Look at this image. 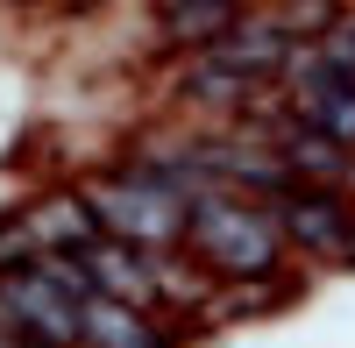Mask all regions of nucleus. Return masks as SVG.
<instances>
[{"mask_svg":"<svg viewBox=\"0 0 355 348\" xmlns=\"http://www.w3.org/2000/svg\"><path fill=\"white\" fill-rule=\"evenodd\" d=\"M78 348H164V334L150 327V313L114 299V292H85V327Z\"/></svg>","mask_w":355,"mask_h":348,"instance_id":"5","label":"nucleus"},{"mask_svg":"<svg viewBox=\"0 0 355 348\" xmlns=\"http://www.w3.org/2000/svg\"><path fill=\"white\" fill-rule=\"evenodd\" d=\"M85 207H93V220L107 227V235H121V242H135V249H164L171 235H185V220H192V207L157 178L150 164L128 171V178L93 185V192H85Z\"/></svg>","mask_w":355,"mask_h":348,"instance_id":"2","label":"nucleus"},{"mask_svg":"<svg viewBox=\"0 0 355 348\" xmlns=\"http://www.w3.org/2000/svg\"><path fill=\"white\" fill-rule=\"evenodd\" d=\"M185 242H192L220 277H270L277 256H284V227L270 220V207H256V199L214 192V199H199V207H192Z\"/></svg>","mask_w":355,"mask_h":348,"instance_id":"1","label":"nucleus"},{"mask_svg":"<svg viewBox=\"0 0 355 348\" xmlns=\"http://www.w3.org/2000/svg\"><path fill=\"white\" fill-rule=\"evenodd\" d=\"M0 320L21 327V334H36V341H50V348H78L85 299H78L50 263H43V270H15L8 284H0Z\"/></svg>","mask_w":355,"mask_h":348,"instance_id":"4","label":"nucleus"},{"mask_svg":"<svg viewBox=\"0 0 355 348\" xmlns=\"http://www.w3.org/2000/svg\"><path fill=\"white\" fill-rule=\"evenodd\" d=\"M164 8H185V0H157V15H164Z\"/></svg>","mask_w":355,"mask_h":348,"instance_id":"8","label":"nucleus"},{"mask_svg":"<svg viewBox=\"0 0 355 348\" xmlns=\"http://www.w3.org/2000/svg\"><path fill=\"white\" fill-rule=\"evenodd\" d=\"M164 43H185V50H206L220 43L234 21H242V0H185V8H164Z\"/></svg>","mask_w":355,"mask_h":348,"instance_id":"6","label":"nucleus"},{"mask_svg":"<svg viewBox=\"0 0 355 348\" xmlns=\"http://www.w3.org/2000/svg\"><path fill=\"white\" fill-rule=\"evenodd\" d=\"M263 207H270V220L284 227V242H299L306 256H327V263L355 256V207H348L334 185H306V178H291L284 192L263 199Z\"/></svg>","mask_w":355,"mask_h":348,"instance_id":"3","label":"nucleus"},{"mask_svg":"<svg viewBox=\"0 0 355 348\" xmlns=\"http://www.w3.org/2000/svg\"><path fill=\"white\" fill-rule=\"evenodd\" d=\"M320 50H327L341 71H355V21H348V28H327V36H320Z\"/></svg>","mask_w":355,"mask_h":348,"instance_id":"7","label":"nucleus"}]
</instances>
